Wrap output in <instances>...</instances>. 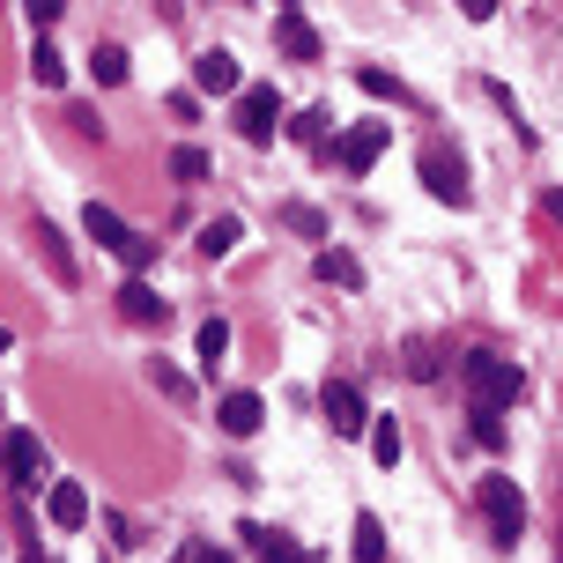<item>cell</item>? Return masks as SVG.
<instances>
[{
  "mask_svg": "<svg viewBox=\"0 0 563 563\" xmlns=\"http://www.w3.org/2000/svg\"><path fill=\"white\" fill-rule=\"evenodd\" d=\"M289 134L319 148V141H327V112H297V119H289Z\"/></svg>",
  "mask_w": 563,
  "mask_h": 563,
  "instance_id": "obj_29",
  "label": "cell"
},
{
  "mask_svg": "<svg viewBox=\"0 0 563 563\" xmlns=\"http://www.w3.org/2000/svg\"><path fill=\"white\" fill-rule=\"evenodd\" d=\"M238 134L253 141V148H267V141L282 134V97H275V82H245V89H238Z\"/></svg>",
  "mask_w": 563,
  "mask_h": 563,
  "instance_id": "obj_2",
  "label": "cell"
},
{
  "mask_svg": "<svg viewBox=\"0 0 563 563\" xmlns=\"http://www.w3.org/2000/svg\"><path fill=\"white\" fill-rule=\"evenodd\" d=\"M119 260H126V275H141V267L156 260V245H148V238H134V245H126V253H119Z\"/></svg>",
  "mask_w": 563,
  "mask_h": 563,
  "instance_id": "obj_31",
  "label": "cell"
},
{
  "mask_svg": "<svg viewBox=\"0 0 563 563\" xmlns=\"http://www.w3.org/2000/svg\"><path fill=\"white\" fill-rule=\"evenodd\" d=\"M194 89H208V97H238L245 75H238V59H230L223 45H208V53L194 59Z\"/></svg>",
  "mask_w": 563,
  "mask_h": 563,
  "instance_id": "obj_8",
  "label": "cell"
},
{
  "mask_svg": "<svg viewBox=\"0 0 563 563\" xmlns=\"http://www.w3.org/2000/svg\"><path fill=\"white\" fill-rule=\"evenodd\" d=\"M319 416L334 422V438H364L371 408H364V394H356L349 378H327V386H319Z\"/></svg>",
  "mask_w": 563,
  "mask_h": 563,
  "instance_id": "obj_6",
  "label": "cell"
},
{
  "mask_svg": "<svg viewBox=\"0 0 563 563\" xmlns=\"http://www.w3.org/2000/svg\"><path fill=\"white\" fill-rule=\"evenodd\" d=\"M556 556H563V549H556Z\"/></svg>",
  "mask_w": 563,
  "mask_h": 563,
  "instance_id": "obj_37",
  "label": "cell"
},
{
  "mask_svg": "<svg viewBox=\"0 0 563 563\" xmlns=\"http://www.w3.org/2000/svg\"><path fill=\"white\" fill-rule=\"evenodd\" d=\"M194 356H200V371L216 378V364L230 356V319H200V334H194Z\"/></svg>",
  "mask_w": 563,
  "mask_h": 563,
  "instance_id": "obj_17",
  "label": "cell"
},
{
  "mask_svg": "<svg viewBox=\"0 0 563 563\" xmlns=\"http://www.w3.org/2000/svg\"><path fill=\"white\" fill-rule=\"evenodd\" d=\"M178 563H194V556H186V549H178Z\"/></svg>",
  "mask_w": 563,
  "mask_h": 563,
  "instance_id": "obj_36",
  "label": "cell"
},
{
  "mask_svg": "<svg viewBox=\"0 0 563 563\" xmlns=\"http://www.w3.org/2000/svg\"><path fill=\"white\" fill-rule=\"evenodd\" d=\"M349 563H386V519L378 511H356V527H349Z\"/></svg>",
  "mask_w": 563,
  "mask_h": 563,
  "instance_id": "obj_16",
  "label": "cell"
},
{
  "mask_svg": "<svg viewBox=\"0 0 563 563\" xmlns=\"http://www.w3.org/2000/svg\"><path fill=\"white\" fill-rule=\"evenodd\" d=\"M0 475L15 482V489H30V482L45 475V445H37V430H8V438H0Z\"/></svg>",
  "mask_w": 563,
  "mask_h": 563,
  "instance_id": "obj_7",
  "label": "cell"
},
{
  "mask_svg": "<svg viewBox=\"0 0 563 563\" xmlns=\"http://www.w3.org/2000/svg\"><path fill=\"white\" fill-rule=\"evenodd\" d=\"M238 238H245V223H238V216L200 223V260H230V253H238Z\"/></svg>",
  "mask_w": 563,
  "mask_h": 563,
  "instance_id": "obj_18",
  "label": "cell"
},
{
  "mask_svg": "<svg viewBox=\"0 0 563 563\" xmlns=\"http://www.w3.org/2000/svg\"><path fill=\"white\" fill-rule=\"evenodd\" d=\"M260 416H267V400H260V394H223V400H216V430H223V438H253Z\"/></svg>",
  "mask_w": 563,
  "mask_h": 563,
  "instance_id": "obj_10",
  "label": "cell"
},
{
  "mask_svg": "<svg viewBox=\"0 0 563 563\" xmlns=\"http://www.w3.org/2000/svg\"><path fill=\"white\" fill-rule=\"evenodd\" d=\"M422 186H430V200H445V208H467V200H475L467 164H460V156H445V148H422Z\"/></svg>",
  "mask_w": 563,
  "mask_h": 563,
  "instance_id": "obj_5",
  "label": "cell"
},
{
  "mask_svg": "<svg viewBox=\"0 0 563 563\" xmlns=\"http://www.w3.org/2000/svg\"><path fill=\"white\" fill-rule=\"evenodd\" d=\"M148 378H156V394H170V400H194V378H186V371H170L164 356L148 364Z\"/></svg>",
  "mask_w": 563,
  "mask_h": 563,
  "instance_id": "obj_28",
  "label": "cell"
},
{
  "mask_svg": "<svg viewBox=\"0 0 563 563\" xmlns=\"http://www.w3.org/2000/svg\"><path fill=\"white\" fill-rule=\"evenodd\" d=\"M119 319H126V327H164L170 319V305L164 297H156V289H148V282H126V289H119Z\"/></svg>",
  "mask_w": 563,
  "mask_h": 563,
  "instance_id": "obj_12",
  "label": "cell"
},
{
  "mask_svg": "<svg viewBox=\"0 0 563 563\" xmlns=\"http://www.w3.org/2000/svg\"><path fill=\"white\" fill-rule=\"evenodd\" d=\"M170 178H178V186H200V178H208V156H200V148H170Z\"/></svg>",
  "mask_w": 563,
  "mask_h": 563,
  "instance_id": "obj_27",
  "label": "cell"
},
{
  "mask_svg": "<svg viewBox=\"0 0 563 563\" xmlns=\"http://www.w3.org/2000/svg\"><path fill=\"white\" fill-rule=\"evenodd\" d=\"M45 519H53L59 534H75V527L89 519V489L82 482H53V489H45Z\"/></svg>",
  "mask_w": 563,
  "mask_h": 563,
  "instance_id": "obj_11",
  "label": "cell"
},
{
  "mask_svg": "<svg viewBox=\"0 0 563 563\" xmlns=\"http://www.w3.org/2000/svg\"><path fill=\"white\" fill-rule=\"evenodd\" d=\"M386 141H394V119H364V126H349V134H341V170H349V178H364L371 164H378V156H386Z\"/></svg>",
  "mask_w": 563,
  "mask_h": 563,
  "instance_id": "obj_4",
  "label": "cell"
},
{
  "mask_svg": "<svg viewBox=\"0 0 563 563\" xmlns=\"http://www.w3.org/2000/svg\"><path fill=\"white\" fill-rule=\"evenodd\" d=\"M89 75H97L104 89H119L126 82V53H119V45H97V53H89Z\"/></svg>",
  "mask_w": 563,
  "mask_h": 563,
  "instance_id": "obj_25",
  "label": "cell"
},
{
  "mask_svg": "<svg viewBox=\"0 0 563 563\" xmlns=\"http://www.w3.org/2000/svg\"><path fill=\"white\" fill-rule=\"evenodd\" d=\"M30 238H37V253H45V267H53L59 282H75V253H67V238H59L45 216H37V230H30Z\"/></svg>",
  "mask_w": 563,
  "mask_h": 563,
  "instance_id": "obj_19",
  "label": "cell"
},
{
  "mask_svg": "<svg viewBox=\"0 0 563 563\" xmlns=\"http://www.w3.org/2000/svg\"><path fill=\"white\" fill-rule=\"evenodd\" d=\"M238 534H245V549H253L260 563H311L305 549H297V541L282 534V527H238Z\"/></svg>",
  "mask_w": 563,
  "mask_h": 563,
  "instance_id": "obj_14",
  "label": "cell"
},
{
  "mask_svg": "<svg viewBox=\"0 0 563 563\" xmlns=\"http://www.w3.org/2000/svg\"><path fill=\"white\" fill-rule=\"evenodd\" d=\"M186 556H194V563H238V556H223L216 541H186Z\"/></svg>",
  "mask_w": 563,
  "mask_h": 563,
  "instance_id": "obj_32",
  "label": "cell"
},
{
  "mask_svg": "<svg viewBox=\"0 0 563 563\" xmlns=\"http://www.w3.org/2000/svg\"><path fill=\"white\" fill-rule=\"evenodd\" d=\"M460 15H467V23H489V15H497V0H460Z\"/></svg>",
  "mask_w": 563,
  "mask_h": 563,
  "instance_id": "obj_33",
  "label": "cell"
},
{
  "mask_svg": "<svg viewBox=\"0 0 563 563\" xmlns=\"http://www.w3.org/2000/svg\"><path fill=\"white\" fill-rule=\"evenodd\" d=\"M30 8V30H53L59 23V8H67V0H23Z\"/></svg>",
  "mask_w": 563,
  "mask_h": 563,
  "instance_id": "obj_30",
  "label": "cell"
},
{
  "mask_svg": "<svg viewBox=\"0 0 563 563\" xmlns=\"http://www.w3.org/2000/svg\"><path fill=\"white\" fill-rule=\"evenodd\" d=\"M282 223L297 230V238H327V216H319V208H305V200H282Z\"/></svg>",
  "mask_w": 563,
  "mask_h": 563,
  "instance_id": "obj_26",
  "label": "cell"
},
{
  "mask_svg": "<svg viewBox=\"0 0 563 563\" xmlns=\"http://www.w3.org/2000/svg\"><path fill=\"white\" fill-rule=\"evenodd\" d=\"M82 230L97 238V245H104V253H126V245L141 238V230H126V223H119V216L104 208V200H89V208H82Z\"/></svg>",
  "mask_w": 563,
  "mask_h": 563,
  "instance_id": "obj_13",
  "label": "cell"
},
{
  "mask_svg": "<svg viewBox=\"0 0 563 563\" xmlns=\"http://www.w3.org/2000/svg\"><path fill=\"white\" fill-rule=\"evenodd\" d=\"M356 89H364V97H378V104H408L400 75H386V67H356Z\"/></svg>",
  "mask_w": 563,
  "mask_h": 563,
  "instance_id": "obj_21",
  "label": "cell"
},
{
  "mask_svg": "<svg viewBox=\"0 0 563 563\" xmlns=\"http://www.w3.org/2000/svg\"><path fill=\"white\" fill-rule=\"evenodd\" d=\"M30 82H37V89H67V59H59L45 37L30 45Z\"/></svg>",
  "mask_w": 563,
  "mask_h": 563,
  "instance_id": "obj_20",
  "label": "cell"
},
{
  "mask_svg": "<svg viewBox=\"0 0 563 563\" xmlns=\"http://www.w3.org/2000/svg\"><path fill=\"white\" fill-rule=\"evenodd\" d=\"M460 378H467L475 408H511V400L527 394V371L511 364V356H489V349H467L460 356Z\"/></svg>",
  "mask_w": 563,
  "mask_h": 563,
  "instance_id": "obj_1",
  "label": "cell"
},
{
  "mask_svg": "<svg viewBox=\"0 0 563 563\" xmlns=\"http://www.w3.org/2000/svg\"><path fill=\"white\" fill-rule=\"evenodd\" d=\"M482 511H489V527H497V541H519V527H527V497H519V482L511 475H482Z\"/></svg>",
  "mask_w": 563,
  "mask_h": 563,
  "instance_id": "obj_3",
  "label": "cell"
},
{
  "mask_svg": "<svg viewBox=\"0 0 563 563\" xmlns=\"http://www.w3.org/2000/svg\"><path fill=\"white\" fill-rule=\"evenodd\" d=\"M275 45H282V59H305V67L327 53V45H319V30H311L297 8H282V15H275Z\"/></svg>",
  "mask_w": 563,
  "mask_h": 563,
  "instance_id": "obj_9",
  "label": "cell"
},
{
  "mask_svg": "<svg viewBox=\"0 0 563 563\" xmlns=\"http://www.w3.org/2000/svg\"><path fill=\"white\" fill-rule=\"evenodd\" d=\"M0 349H8V327H0Z\"/></svg>",
  "mask_w": 563,
  "mask_h": 563,
  "instance_id": "obj_35",
  "label": "cell"
},
{
  "mask_svg": "<svg viewBox=\"0 0 563 563\" xmlns=\"http://www.w3.org/2000/svg\"><path fill=\"white\" fill-rule=\"evenodd\" d=\"M408 378H422V386H430V378H438V371H445V349H438V341H408Z\"/></svg>",
  "mask_w": 563,
  "mask_h": 563,
  "instance_id": "obj_22",
  "label": "cell"
},
{
  "mask_svg": "<svg viewBox=\"0 0 563 563\" xmlns=\"http://www.w3.org/2000/svg\"><path fill=\"white\" fill-rule=\"evenodd\" d=\"M364 430H371V460H378V467H394V460H400V422L378 416V422H364Z\"/></svg>",
  "mask_w": 563,
  "mask_h": 563,
  "instance_id": "obj_23",
  "label": "cell"
},
{
  "mask_svg": "<svg viewBox=\"0 0 563 563\" xmlns=\"http://www.w3.org/2000/svg\"><path fill=\"white\" fill-rule=\"evenodd\" d=\"M467 430H475L482 452H505V408H475V422H467Z\"/></svg>",
  "mask_w": 563,
  "mask_h": 563,
  "instance_id": "obj_24",
  "label": "cell"
},
{
  "mask_svg": "<svg viewBox=\"0 0 563 563\" xmlns=\"http://www.w3.org/2000/svg\"><path fill=\"white\" fill-rule=\"evenodd\" d=\"M311 275H319V282H334V289H364V260H356V253H341V245H319Z\"/></svg>",
  "mask_w": 563,
  "mask_h": 563,
  "instance_id": "obj_15",
  "label": "cell"
},
{
  "mask_svg": "<svg viewBox=\"0 0 563 563\" xmlns=\"http://www.w3.org/2000/svg\"><path fill=\"white\" fill-rule=\"evenodd\" d=\"M549 208H556V216H563V194H556V200H549Z\"/></svg>",
  "mask_w": 563,
  "mask_h": 563,
  "instance_id": "obj_34",
  "label": "cell"
}]
</instances>
